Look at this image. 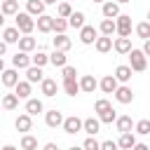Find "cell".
<instances>
[{"instance_id": "cell-42", "label": "cell", "mask_w": 150, "mask_h": 150, "mask_svg": "<svg viewBox=\"0 0 150 150\" xmlns=\"http://www.w3.org/2000/svg\"><path fill=\"white\" fill-rule=\"evenodd\" d=\"M108 108H112L108 98H98V101L94 103V112H103V110H108Z\"/></svg>"}, {"instance_id": "cell-31", "label": "cell", "mask_w": 150, "mask_h": 150, "mask_svg": "<svg viewBox=\"0 0 150 150\" xmlns=\"http://www.w3.org/2000/svg\"><path fill=\"white\" fill-rule=\"evenodd\" d=\"M101 33L112 38V33H117V23H115V19H103V21H101Z\"/></svg>"}, {"instance_id": "cell-30", "label": "cell", "mask_w": 150, "mask_h": 150, "mask_svg": "<svg viewBox=\"0 0 150 150\" xmlns=\"http://www.w3.org/2000/svg\"><path fill=\"white\" fill-rule=\"evenodd\" d=\"M14 94H16L19 98H30V82H28V80H26V82H16Z\"/></svg>"}, {"instance_id": "cell-29", "label": "cell", "mask_w": 150, "mask_h": 150, "mask_svg": "<svg viewBox=\"0 0 150 150\" xmlns=\"http://www.w3.org/2000/svg\"><path fill=\"white\" fill-rule=\"evenodd\" d=\"M63 91H66L68 96H77L82 89H80V82H77V80H63Z\"/></svg>"}, {"instance_id": "cell-53", "label": "cell", "mask_w": 150, "mask_h": 150, "mask_svg": "<svg viewBox=\"0 0 150 150\" xmlns=\"http://www.w3.org/2000/svg\"><path fill=\"white\" fill-rule=\"evenodd\" d=\"M2 150H16V148H14V145H5Z\"/></svg>"}, {"instance_id": "cell-50", "label": "cell", "mask_w": 150, "mask_h": 150, "mask_svg": "<svg viewBox=\"0 0 150 150\" xmlns=\"http://www.w3.org/2000/svg\"><path fill=\"white\" fill-rule=\"evenodd\" d=\"M5 70V61H2V56H0V73Z\"/></svg>"}, {"instance_id": "cell-28", "label": "cell", "mask_w": 150, "mask_h": 150, "mask_svg": "<svg viewBox=\"0 0 150 150\" xmlns=\"http://www.w3.org/2000/svg\"><path fill=\"white\" fill-rule=\"evenodd\" d=\"M0 12H2L5 16H7V14H19V0H2Z\"/></svg>"}, {"instance_id": "cell-47", "label": "cell", "mask_w": 150, "mask_h": 150, "mask_svg": "<svg viewBox=\"0 0 150 150\" xmlns=\"http://www.w3.org/2000/svg\"><path fill=\"white\" fill-rule=\"evenodd\" d=\"M5 52H7V42H5V40H0V56H2Z\"/></svg>"}, {"instance_id": "cell-17", "label": "cell", "mask_w": 150, "mask_h": 150, "mask_svg": "<svg viewBox=\"0 0 150 150\" xmlns=\"http://www.w3.org/2000/svg\"><path fill=\"white\" fill-rule=\"evenodd\" d=\"M96 87H98V82L94 80V75H82V80H80V89H82L84 94H94Z\"/></svg>"}, {"instance_id": "cell-27", "label": "cell", "mask_w": 150, "mask_h": 150, "mask_svg": "<svg viewBox=\"0 0 150 150\" xmlns=\"http://www.w3.org/2000/svg\"><path fill=\"white\" fill-rule=\"evenodd\" d=\"M42 110H45V105H42L40 98H28V101H26V112H28V115H38V112H42Z\"/></svg>"}, {"instance_id": "cell-26", "label": "cell", "mask_w": 150, "mask_h": 150, "mask_svg": "<svg viewBox=\"0 0 150 150\" xmlns=\"http://www.w3.org/2000/svg\"><path fill=\"white\" fill-rule=\"evenodd\" d=\"M66 61H68V59H66V52H61V49H54V52L49 54V63H54L56 68H63Z\"/></svg>"}, {"instance_id": "cell-5", "label": "cell", "mask_w": 150, "mask_h": 150, "mask_svg": "<svg viewBox=\"0 0 150 150\" xmlns=\"http://www.w3.org/2000/svg\"><path fill=\"white\" fill-rule=\"evenodd\" d=\"M96 38H98V33H96L94 26H82V28H80V42H82V45H94Z\"/></svg>"}, {"instance_id": "cell-49", "label": "cell", "mask_w": 150, "mask_h": 150, "mask_svg": "<svg viewBox=\"0 0 150 150\" xmlns=\"http://www.w3.org/2000/svg\"><path fill=\"white\" fill-rule=\"evenodd\" d=\"M143 52H145V56H150V40H145V45H143Z\"/></svg>"}, {"instance_id": "cell-33", "label": "cell", "mask_w": 150, "mask_h": 150, "mask_svg": "<svg viewBox=\"0 0 150 150\" xmlns=\"http://www.w3.org/2000/svg\"><path fill=\"white\" fill-rule=\"evenodd\" d=\"M16 105H19V96L16 94H5L2 96V108L5 110H14Z\"/></svg>"}, {"instance_id": "cell-1", "label": "cell", "mask_w": 150, "mask_h": 150, "mask_svg": "<svg viewBox=\"0 0 150 150\" xmlns=\"http://www.w3.org/2000/svg\"><path fill=\"white\" fill-rule=\"evenodd\" d=\"M129 66H131V70H136V73L145 70V68H148V56H145V52H143V49H131V52H129Z\"/></svg>"}, {"instance_id": "cell-15", "label": "cell", "mask_w": 150, "mask_h": 150, "mask_svg": "<svg viewBox=\"0 0 150 150\" xmlns=\"http://www.w3.org/2000/svg\"><path fill=\"white\" fill-rule=\"evenodd\" d=\"M103 16L105 19H117L120 16V2H112V0L103 2Z\"/></svg>"}, {"instance_id": "cell-10", "label": "cell", "mask_w": 150, "mask_h": 150, "mask_svg": "<svg viewBox=\"0 0 150 150\" xmlns=\"http://www.w3.org/2000/svg\"><path fill=\"white\" fill-rule=\"evenodd\" d=\"M12 63H14V68H28V66H33V61H30V56H28V52H16L14 56H12Z\"/></svg>"}, {"instance_id": "cell-34", "label": "cell", "mask_w": 150, "mask_h": 150, "mask_svg": "<svg viewBox=\"0 0 150 150\" xmlns=\"http://www.w3.org/2000/svg\"><path fill=\"white\" fill-rule=\"evenodd\" d=\"M21 150H38V138L30 134H23L21 138Z\"/></svg>"}, {"instance_id": "cell-25", "label": "cell", "mask_w": 150, "mask_h": 150, "mask_svg": "<svg viewBox=\"0 0 150 150\" xmlns=\"http://www.w3.org/2000/svg\"><path fill=\"white\" fill-rule=\"evenodd\" d=\"M19 33H21V30H19L16 26H14V28H5V30H2V40H5L7 45L19 42V40H21V35H19Z\"/></svg>"}, {"instance_id": "cell-11", "label": "cell", "mask_w": 150, "mask_h": 150, "mask_svg": "<svg viewBox=\"0 0 150 150\" xmlns=\"http://www.w3.org/2000/svg\"><path fill=\"white\" fill-rule=\"evenodd\" d=\"M98 87L103 89V94H115V89H117L120 84H117V77H115V75H105V77L98 82Z\"/></svg>"}, {"instance_id": "cell-36", "label": "cell", "mask_w": 150, "mask_h": 150, "mask_svg": "<svg viewBox=\"0 0 150 150\" xmlns=\"http://www.w3.org/2000/svg\"><path fill=\"white\" fill-rule=\"evenodd\" d=\"M98 120H101L103 124H112V122L117 120V115H115V110H112V108H108V110L98 112Z\"/></svg>"}, {"instance_id": "cell-13", "label": "cell", "mask_w": 150, "mask_h": 150, "mask_svg": "<svg viewBox=\"0 0 150 150\" xmlns=\"http://www.w3.org/2000/svg\"><path fill=\"white\" fill-rule=\"evenodd\" d=\"M38 30H40V33H52V30H54V16L40 14V16H38Z\"/></svg>"}, {"instance_id": "cell-3", "label": "cell", "mask_w": 150, "mask_h": 150, "mask_svg": "<svg viewBox=\"0 0 150 150\" xmlns=\"http://www.w3.org/2000/svg\"><path fill=\"white\" fill-rule=\"evenodd\" d=\"M115 23H117V35L120 38H129L131 35V16L129 14H120L115 19Z\"/></svg>"}, {"instance_id": "cell-41", "label": "cell", "mask_w": 150, "mask_h": 150, "mask_svg": "<svg viewBox=\"0 0 150 150\" xmlns=\"http://www.w3.org/2000/svg\"><path fill=\"white\" fill-rule=\"evenodd\" d=\"M66 28H68V19L54 16V30H56V33H66Z\"/></svg>"}, {"instance_id": "cell-38", "label": "cell", "mask_w": 150, "mask_h": 150, "mask_svg": "<svg viewBox=\"0 0 150 150\" xmlns=\"http://www.w3.org/2000/svg\"><path fill=\"white\" fill-rule=\"evenodd\" d=\"M30 61H33V66H47L49 63V54H45V52H38L35 56H30Z\"/></svg>"}, {"instance_id": "cell-57", "label": "cell", "mask_w": 150, "mask_h": 150, "mask_svg": "<svg viewBox=\"0 0 150 150\" xmlns=\"http://www.w3.org/2000/svg\"><path fill=\"white\" fill-rule=\"evenodd\" d=\"M148 21H150V12H148Z\"/></svg>"}, {"instance_id": "cell-55", "label": "cell", "mask_w": 150, "mask_h": 150, "mask_svg": "<svg viewBox=\"0 0 150 150\" xmlns=\"http://www.w3.org/2000/svg\"><path fill=\"white\" fill-rule=\"evenodd\" d=\"M115 2H131V0H115Z\"/></svg>"}, {"instance_id": "cell-14", "label": "cell", "mask_w": 150, "mask_h": 150, "mask_svg": "<svg viewBox=\"0 0 150 150\" xmlns=\"http://www.w3.org/2000/svg\"><path fill=\"white\" fill-rule=\"evenodd\" d=\"M0 75H2V84H5V87H16V82H19V73H16V68H9V70L5 68Z\"/></svg>"}, {"instance_id": "cell-44", "label": "cell", "mask_w": 150, "mask_h": 150, "mask_svg": "<svg viewBox=\"0 0 150 150\" xmlns=\"http://www.w3.org/2000/svg\"><path fill=\"white\" fill-rule=\"evenodd\" d=\"M61 75H63V80H75L77 70H75V66H68V63H66V66H63V73H61Z\"/></svg>"}, {"instance_id": "cell-6", "label": "cell", "mask_w": 150, "mask_h": 150, "mask_svg": "<svg viewBox=\"0 0 150 150\" xmlns=\"http://www.w3.org/2000/svg\"><path fill=\"white\" fill-rule=\"evenodd\" d=\"M115 101L117 103H131L134 101V91H131V87H127V84H122V87H117L115 89Z\"/></svg>"}, {"instance_id": "cell-40", "label": "cell", "mask_w": 150, "mask_h": 150, "mask_svg": "<svg viewBox=\"0 0 150 150\" xmlns=\"http://www.w3.org/2000/svg\"><path fill=\"white\" fill-rule=\"evenodd\" d=\"M73 14V7H70V2H59V9H56V16H63V19H68Z\"/></svg>"}, {"instance_id": "cell-52", "label": "cell", "mask_w": 150, "mask_h": 150, "mask_svg": "<svg viewBox=\"0 0 150 150\" xmlns=\"http://www.w3.org/2000/svg\"><path fill=\"white\" fill-rule=\"evenodd\" d=\"M42 2H45V5H54L56 0H42Z\"/></svg>"}, {"instance_id": "cell-24", "label": "cell", "mask_w": 150, "mask_h": 150, "mask_svg": "<svg viewBox=\"0 0 150 150\" xmlns=\"http://www.w3.org/2000/svg\"><path fill=\"white\" fill-rule=\"evenodd\" d=\"M117 145H120L122 150H131V148L136 145V138H134V134H131V131H124V134L120 136V141H117Z\"/></svg>"}, {"instance_id": "cell-8", "label": "cell", "mask_w": 150, "mask_h": 150, "mask_svg": "<svg viewBox=\"0 0 150 150\" xmlns=\"http://www.w3.org/2000/svg\"><path fill=\"white\" fill-rule=\"evenodd\" d=\"M14 127H16V131H30V127H33V115H28V112H21L16 120H14Z\"/></svg>"}, {"instance_id": "cell-54", "label": "cell", "mask_w": 150, "mask_h": 150, "mask_svg": "<svg viewBox=\"0 0 150 150\" xmlns=\"http://www.w3.org/2000/svg\"><path fill=\"white\" fill-rule=\"evenodd\" d=\"M70 150H84V148H77V145H73V148H70Z\"/></svg>"}, {"instance_id": "cell-46", "label": "cell", "mask_w": 150, "mask_h": 150, "mask_svg": "<svg viewBox=\"0 0 150 150\" xmlns=\"http://www.w3.org/2000/svg\"><path fill=\"white\" fill-rule=\"evenodd\" d=\"M131 150H150V148H148V145H145V143H136V145H134V148H131Z\"/></svg>"}, {"instance_id": "cell-19", "label": "cell", "mask_w": 150, "mask_h": 150, "mask_svg": "<svg viewBox=\"0 0 150 150\" xmlns=\"http://www.w3.org/2000/svg\"><path fill=\"white\" fill-rule=\"evenodd\" d=\"M70 38L66 35V33H56V38H54V49H61V52H68L70 49Z\"/></svg>"}, {"instance_id": "cell-9", "label": "cell", "mask_w": 150, "mask_h": 150, "mask_svg": "<svg viewBox=\"0 0 150 150\" xmlns=\"http://www.w3.org/2000/svg\"><path fill=\"white\" fill-rule=\"evenodd\" d=\"M40 89H42V94H45L47 98H52V96H56V91H59V84H56V80H52V77H45V80L40 82Z\"/></svg>"}, {"instance_id": "cell-39", "label": "cell", "mask_w": 150, "mask_h": 150, "mask_svg": "<svg viewBox=\"0 0 150 150\" xmlns=\"http://www.w3.org/2000/svg\"><path fill=\"white\" fill-rule=\"evenodd\" d=\"M134 129H136V134H141V136L150 134V120H138V122L134 124Z\"/></svg>"}, {"instance_id": "cell-23", "label": "cell", "mask_w": 150, "mask_h": 150, "mask_svg": "<svg viewBox=\"0 0 150 150\" xmlns=\"http://www.w3.org/2000/svg\"><path fill=\"white\" fill-rule=\"evenodd\" d=\"M115 127H117V131H120V134H124V131H131V129H134V122H131V117H129V115H122V117H117V120H115Z\"/></svg>"}, {"instance_id": "cell-2", "label": "cell", "mask_w": 150, "mask_h": 150, "mask_svg": "<svg viewBox=\"0 0 150 150\" xmlns=\"http://www.w3.org/2000/svg\"><path fill=\"white\" fill-rule=\"evenodd\" d=\"M16 28H19L23 35L33 33V28H35V21H33V16H30L28 12H19V14H16Z\"/></svg>"}, {"instance_id": "cell-7", "label": "cell", "mask_w": 150, "mask_h": 150, "mask_svg": "<svg viewBox=\"0 0 150 150\" xmlns=\"http://www.w3.org/2000/svg\"><path fill=\"white\" fill-rule=\"evenodd\" d=\"M63 115L54 108V110H49V112H45V122H47V127H52V129H56V127H63Z\"/></svg>"}, {"instance_id": "cell-4", "label": "cell", "mask_w": 150, "mask_h": 150, "mask_svg": "<svg viewBox=\"0 0 150 150\" xmlns=\"http://www.w3.org/2000/svg\"><path fill=\"white\" fill-rule=\"evenodd\" d=\"M82 122L84 120H80L77 115H70V117L63 120V131L66 134H77V131H82Z\"/></svg>"}, {"instance_id": "cell-45", "label": "cell", "mask_w": 150, "mask_h": 150, "mask_svg": "<svg viewBox=\"0 0 150 150\" xmlns=\"http://www.w3.org/2000/svg\"><path fill=\"white\" fill-rule=\"evenodd\" d=\"M117 148H120V145H117L115 141H103V143H101V150H117Z\"/></svg>"}, {"instance_id": "cell-21", "label": "cell", "mask_w": 150, "mask_h": 150, "mask_svg": "<svg viewBox=\"0 0 150 150\" xmlns=\"http://www.w3.org/2000/svg\"><path fill=\"white\" fill-rule=\"evenodd\" d=\"M96 52H101V54H105V52H110L112 49V38L110 35H103V38H96Z\"/></svg>"}, {"instance_id": "cell-35", "label": "cell", "mask_w": 150, "mask_h": 150, "mask_svg": "<svg viewBox=\"0 0 150 150\" xmlns=\"http://www.w3.org/2000/svg\"><path fill=\"white\" fill-rule=\"evenodd\" d=\"M68 26H73V28H82V26H84V14H82V12H73V14L68 16Z\"/></svg>"}, {"instance_id": "cell-48", "label": "cell", "mask_w": 150, "mask_h": 150, "mask_svg": "<svg viewBox=\"0 0 150 150\" xmlns=\"http://www.w3.org/2000/svg\"><path fill=\"white\" fill-rule=\"evenodd\" d=\"M42 150H59V145H56V143H47Z\"/></svg>"}, {"instance_id": "cell-18", "label": "cell", "mask_w": 150, "mask_h": 150, "mask_svg": "<svg viewBox=\"0 0 150 150\" xmlns=\"http://www.w3.org/2000/svg\"><path fill=\"white\" fill-rule=\"evenodd\" d=\"M26 12L30 16H40V14H45V2L42 0H28L26 2Z\"/></svg>"}, {"instance_id": "cell-37", "label": "cell", "mask_w": 150, "mask_h": 150, "mask_svg": "<svg viewBox=\"0 0 150 150\" xmlns=\"http://www.w3.org/2000/svg\"><path fill=\"white\" fill-rule=\"evenodd\" d=\"M136 33H138V38L150 40V21H141V23L136 26Z\"/></svg>"}, {"instance_id": "cell-56", "label": "cell", "mask_w": 150, "mask_h": 150, "mask_svg": "<svg viewBox=\"0 0 150 150\" xmlns=\"http://www.w3.org/2000/svg\"><path fill=\"white\" fill-rule=\"evenodd\" d=\"M94 2H105V0H94Z\"/></svg>"}, {"instance_id": "cell-43", "label": "cell", "mask_w": 150, "mask_h": 150, "mask_svg": "<svg viewBox=\"0 0 150 150\" xmlns=\"http://www.w3.org/2000/svg\"><path fill=\"white\" fill-rule=\"evenodd\" d=\"M82 148H84V150H101V143H98L94 136H89V138L82 143Z\"/></svg>"}, {"instance_id": "cell-32", "label": "cell", "mask_w": 150, "mask_h": 150, "mask_svg": "<svg viewBox=\"0 0 150 150\" xmlns=\"http://www.w3.org/2000/svg\"><path fill=\"white\" fill-rule=\"evenodd\" d=\"M35 38H30V35H23L21 40H19V52H33L35 49Z\"/></svg>"}, {"instance_id": "cell-16", "label": "cell", "mask_w": 150, "mask_h": 150, "mask_svg": "<svg viewBox=\"0 0 150 150\" xmlns=\"http://www.w3.org/2000/svg\"><path fill=\"white\" fill-rule=\"evenodd\" d=\"M42 75H45V73H42L40 66H28V68H26V80H28L30 84H33V82H42V80H45Z\"/></svg>"}, {"instance_id": "cell-51", "label": "cell", "mask_w": 150, "mask_h": 150, "mask_svg": "<svg viewBox=\"0 0 150 150\" xmlns=\"http://www.w3.org/2000/svg\"><path fill=\"white\" fill-rule=\"evenodd\" d=\"M2 23H5V14L0 12V26H2Z\"/></svg>"}, {"instance_id": "cell-12", "label": "cell", "mask_w": 150, "mask_h": 150, "mask_svg": "<svg viewBox=\"0 0 150 150\" xmlns=\"http://www.w3.org/2000/svg\"><path fill=\"white\" fill-rule=\"evenodd\" d=\"M82 131H87L89 136H96V134L101 131V120H96V117H87V120L82 122Z\"/></svg>"}, {"instance_id": "cell-20", "label": "cell", "mask_w": 150, "mask_h": 150, "mask_svg": "<svg viewBox=\"0 0 150 150\" xmlns=\"http://www.w3.org/2000/svg\"><path fill=\"white\" fill-rule=\"evenodd\" d=\"M112 47H115L117 54H129L131 52V38H117L112 42Z\"/></svg>"}, {"instance_id": "cell-22", "label": "cell", "mask_w": 150, "mask_h": 150, "mask_svg": "<svg viewBox=\"0 0 150 150\" xmlns=\"http://www.w3.org/2000/svg\"><path fill=\"white\" fill-rule=\"evenodd\" d=\"M131 73H134L131 66H117V68H115V77H117V82H124V84L131 80Z\"/></svg>"}]
</instances>
